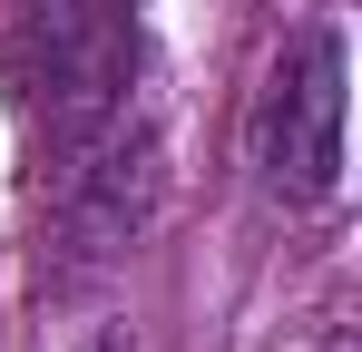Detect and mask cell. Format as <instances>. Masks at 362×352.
<instances>
[{"label":"cell","mask_w":362,"mask_h":352,"mask_svg":"<svg viewBox=\"0 0 362 352\" xmlns=\"http://www.w3.org/2000/svg\"><path fill=\"white\" fill-rule=\"evenodd\" d=\"M343 108H353V49L343 20H303L284 30V49L264 59L255 108H245V167L274 206H333L343 196Z\"/></svg>","instance_id":"obj_1"},{"label":"cell","mask_w":362,"mask_h":352,"mask_svg":"<svg viewBox=\"0 0 362 352\" xmlns=\"http://www.w3.org/2000/svg\"><path fill=\"white\" fill-rule=\"evenodd\" d=\"M78 352H147V333H137V323H98Z\"/></svg>","instance_id":"obj_2"},{"label":"cell","mask_w":362,"mask_h":352,"mask_svg":"<svg viewBox=\"0 0 362 352\" xmlns=\"http://www.w3.org/2000/svg\"><path fill=\"white\" fill-rule=\"evenodd\" d=\"M313 352H362V343H353V323H333V333H313Z\"/></svg>","instance_id":"obj_3"}]
</instances>
